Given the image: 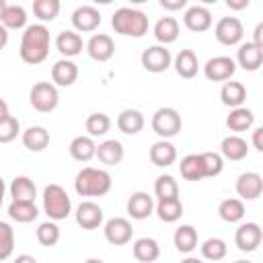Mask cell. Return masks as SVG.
Returning a JSON list of instances; mask_svg holds the SVG:
<instances>
[{"instance_id":"obj_1","label":"cell","mask_w":263,"mask_h":263,"mask_svg":"<svg viewBox=\"0 0 263 263\" xmlns=\"http://www.w3.org/2000/svg\"><path fill=\"white\" fill-rule=\"evenodd\" d=\"M49 29L41 23L37 25H27L23 35H21V45H18V55L25 64L37 66L47 60L49 55Z\"/></svg>"},{"instance_id":"obj_2","label":"cell","mask_w":263,"mask_h":263,"mask_svg":"<svg viewBox=\"0 0 263 263\" xmlns=\"http://www.w3.org/2000/svg\"><path fill=\"white\" fill-rule=\"evenodd\" d=\"M111 175L105 168L95 166H84L74 179V189L82 197H103L111 191Z\"/></svg>"},{"instance_id":"obj_3","label":"cell","mask_w":263,"mask_h":263,"mask_svg":"<svg viewBox=\"0 0 263 263\" xmlns=\"http://www.w3.org/2000/svg\"><path fill=\"white\" fill-rule=\"evenodd\" d=\"M111 27L115 33L123 35V37H144L148 33V16L146 12L138 10V8H129V6H121L113 12L111 16Z\"/></svg>"},{"instance_id":"obj_4","label":"cell","mask_w":263,"mask_h":263,"mask_svg":"<svg viewBox=\"0 0 263 263\" xmlns=\"http://www.w3.org/2000/svg\"><path fill=\"white\" fill-rule=\"evenodd\" d=\"M43 212L47 214V218L51 222H60V220H66L70 216L72 199L62 185L49 183L43 189Z\"/></svg>"},{"instance_id":"obj_5","label":"cell","mask_w":263,"mask_h":263,"mask_svg":"<svg viewBox=\"0 0 263 263\" xmlns=\"http://www.w3.org/2000/svg\"><path fill=\"white\" fill-rule=\"evenodd\" d=\"M150 125H152V132L160 140H168V138H173L181 132L183 119H181V115L175 107H160V109L154 111Z\"/></svg>"},{"instance_id":"obj_6","label":"cell","mask_w":263,"mask_h":263,"mask_svg":"<svg viewBox=\"0 0 263 263\" xmlns=\"http://www.w3.org/2000/svg\"><path fill=\"white\" fill-rule=\"evenodd\" d=\"M29 103L39 113H51L58 107V103H60L58 86H53L51 82H37V84H33L31 92H29Z\"/></svg>"},{"instance_id":"obj_7","label":"cell","mask_w":263,"mask_h":263,"mask_svg":"<svg viewBox=\"0 0 263 263\" xmlns=\"http://www.w3.org/2000/svg\"><path fill=\"white\" fill-rule=\"evenodd\" d=\"M140 62H142L144 70H148L152 74H160L173 66V55L164 45H150L142 51Z\"/></svg>"},{"instance_id":"obj_8","label":"cell","mask_w":263,"mask_h":263,"mask_svg":"<svg viewBox=\"0 0 263 263\" xmlns=\"http://www.w3.org/2000/svg\"><path fill=\"white\" fill-rule=\"evenodd\" d=\"M214 35L222 45H238L242 41L245 27L236 16H222L214 27Z\"/></svg>"},{"instance_id":"obj_9","label":"cell","mask_w":263,"mask_h":263,"mask_svg":"<svg viewBox=\"0 0 263 263\" xmlns=\"http://www.w3.org/2000/svg\"><path fill=\"white\" fill-rule=\"evenodd\" d=\"M236 72V62L230 58V55H216V58H210L203 66V74L208 80L212 82H226L234 76Z\"/></svg>"},{"instance_id":"obj_10","label":"cell","mask_w":263,"mask_h":263,"mask_svg":"<svg viewBox=\"0 0 263 263\" xmlns=\"http://www.w3.org/2000/svg\"><path fill=\"white\" fill-rule=\"evenodd\" d=\"M103 232H105L107 242H111L113 247H123V245H127V242L132 240V236H134L132 222H129L127 218H121V216L107 220Z\"/></svg>"},{"instance_id":"obj_11","label":"cell","mask_w":263,"mask_h":263,"mask_svg":"<svg viewBox=\"0 0 263 263\" xmlns=\"http://www.w3.org/2000/svg\"><path fill=\"white\" fill-rule=\"evenodd\" d=\"M263 240V230L257 222H242L234 232V245L242 253H253Z\"/></svg>"},{"instance_id":"obj_12","label":"cell","mask_w":263,"mask_h":263,"mask_svg":"<svg viewBox=\"0 0 263 263\" xmlns=\"http://www.w3.org/2000/svg\"><path fill=\"white\" fill-rule=\"evenodd\" d=\"M84 47L88 58L95 62H109L115 55V41L107 33H95Z\"/></svg>"},{"instance_id":"obj_13","label":"cell","mask_w":263,"mask_h":263,"mask_svg":"<svg viewBox=\"0 0 263 263\" xmlns=\"http://www.w3.org/2000/svg\"><path fill=\"white\" fill-rule=\"evenodd\" d=\"M70 21H72V27H74L76 33H92L101 25V12L95 6L84 4V6H78L72 12Z\"/></svg>"},{"instance_id":"obj_14","label":"cell","mask_w":263,"mask_h":263,"mask_svg":"<svg viewBox=\"0 0 263 263\" xmlns=\"http://www.w3.org/2000/svg\"><path fill=\"white\" fill-rule=\"evenodd\" d=\"M234 187H236V193H238L240 199L253 201V199L261 197V193H263V177H261L259 173L247 171V173L238 175Z\"/></svg>"},{"instance_id":"obj_15","label":"cell","mask_w":263,"mask_h":263,"mask_svg":"<svg viewBox=\"0 0 263 263\" xmlns=\"http://www.w3.org/2000/svg\"><path fill=\"white\" fill-rule=\"evenodd\" d=\"M76 224L82 228V230H95L103 224V208L95 201H82L78 208H76Z\"/></svg>"},{"instance_id":"obj_16","label":"cell","mask_w":263,"mask_h":263,"mask_svg":"<svg viewBox=\"0 0 263 263\" xmlns=\"http://www.w3.org/2000/svg\"><path fill=\"white\" fill-rule=\"evenodd\" d=\"M154 197L146 191H134L127 199V214L134 218V220H146L152 216L154 212Z\"/></svg>"},{"instance_id":"obj_17","label":"cell","mask_w":263,"mask_h":263,"mask_svg":"<svg viewBox=\"0 0 263 263\" xmlns=\"http://www.w3.org/2000/svg\"><path fill=\"white\" fill-rule=\"evenodd\" d=\"M183 25L193 33H203L212 27V12L205 6H189L183 14Z\"/></svg>"},{"instance_id":"obj_18","label":"cell","mask_w":263,"mask_h":263,"mask_svg":"<svg viewBox=\"0 0 263 263\" xmlns=\"http://www.w3.org/2000/svg\"><path fill=\"white\" fill-rule=\"evenodd\" d=\"M242 70L247 72H257L263 64V49L253 45L251 41L247 43H240L238 45V51H236V60H234Z\"/></svg>"},{"instance_id":"obj_19","label":"cell","mask_w":263,"mask_h":263,"mask_svg":"<svg viewBox=\"0 0 263 263\" xmlns=\"http://www.w3.org/2000/svg\"><path fill=\"white\" fill-rule=\"evenodd\" d=\"M78 80V66L72 60H58L51 66V84L53 86H72Z\"/></svg>"},{"instance_id":"obj_20","label":"cell","mask_w":263,"mask_h":263,"mask_svg":"<svg viewBox=\"0 0 263 263\" xmlns=\"http://www.w3.org/2000/svg\"><path fill=\"white\" fill-rule=\"evenodd\" d=\"M82 47H84V41L80 37V33H76L74 29H68V31H62L58 37H55V49L66 58H76L78 53H82Z\"/></svg>"},{"instance_id":"obj_21","label":"cell","mask_w":263,"mask_h":263,"mask_svg":"<svg viewBox=\"0 0 263 263\" xmlns=\"http://www.w3.org/2000/svg\"><path fill=\"white\" fill-rule=\"evenodd\" d=\"M179 171H181V177L185 181H201V179H208V171H205V162H203V156L201 152L199 154H187L181 158V164H179Z\"/></svg>"},{"instance_id":"obj_22","label":"cell","mask_w":263,"mask_h":263,"mask_svg":"<svg viewBox=\"0 0 263 263\" xmlns=\"http://www.w3.org/2000/svg\"><path fill=\"white\" fill-rule=\"evenodd\" d=\"M173 66H175V72H177L181 78H185V80L195 78L197 72H199V60H197V55H195L193 49H181V51L175 55Z\"/></svg>"},{"instance_id":"obj_23","label":"cell","mask_w":263,"mask_h":263,"mask_svg":"<svg viewBox=\"0 0 263 263\" xmlns=\"http://www.w3.org/2000/svg\"><path fill=\"white\" fill-rule=\"evenodd\" d=\"M249 154V144L245 138L230 134L220 142V156L226 160H242Z\"/></svg>"},{"instance_id":"obj_24","label":"cell","mask_w":263,"mask_h":263,"mask_svg":"<svg viewBox=\"0 0 263 263\" xmlns=\"http://www.w3.org/2000/svg\"><path fill=\"white\" fill-rule=\"evenodd\" d=\"M132 253H134V259L140 263H154L160 257V245H158V240H154L150 236H142V238L134 240Z\"/></svg>"},{"instance_id":"obj_25","label":"cell","mask_w":263,"mask_h":263,"mask_svg":"<svg viewBox=\"0 0 263 263\" xmlns=\"http://www.w3.org/2000/svg\"><path fill=\"white\" fill-rule=\"evenodd\" d=\"M95 156L107 164V166H113V164H119L125 156V150H123V144L119 140H103L99 146H97V152Z\"/></svg>"},{"instance_id":"obj_26","label":"cell","mask_w":263,"mask_h":263,"mask_svg":"<svg viewBox=\"0 0 263 263\" xmlns=\"http://www.w3.org/2000/svg\"><path fill=\"white\" fill-rule=\"evenodd\" d=\"M175 160H177V148L168 140H158V142L152 144V148H150V162L154 166L166 168V166L175 164Z\"/></svg>"},{"instance_id":"obj_27","label":"cell","mask_w":263,"mask_h":263,"mask_svg":"<svg viewBox=\"0 0 263 263\" xmlns=\"http://www.w3.org/2000/svg\"><path fill=\"white\" fill-rule=\"evenodd\" d=\"M23 146L31 152H41L49 146V132L43 125H31L21 134Z\"/></svg>"},{"instance_id":"obj_28","label":"cell","mask_w":263,"mask_h":263,"mask_svg":"<svg viewBox=\"0 0 263 263\" xmlns=\"http://www.w3.org/2000/svg\"><path fill=\"white\" fill-rule=\"evenodd\" d=\"M8 191H10L12 201H35V197H37V187H35L33 179L27 175L14 177Z\"/></svg>"},{"instance_id":"obj_29","label":"cell","mask_w":263,"mask_h":263,"mask_svg":"<svg viewBox=\"0 0 263 263\" xmlns=\"http://www.w3.org/2000/svg\"><path fill=\"white\" fill-rule=\"evenodd\" d=\"M179 33H181V29H179V21L175 16H162L154 25V37L164 47L168 43H175L177 37H179Z\"/></svg>"},{"instance_id":"obj_30","label":"cell","mask_w":263,"mask_h":263,"mask_svg":"<svg viewBox=\"0 0 263 263\" xmlns=\"http://www.w3.org/2000/svg\"><path fill=\"white\" fill-rule=\"evenodd\" d=\"M144 115L138 111V109H123L119 115H117V129L121 134H127V136H136L144 129Z\"/></svg>"},{"instance_id":"obj_31","label":"cell","mask_w":263,"mask_h":263,"mask_svg":"<svg viewBox=\"0 0 263 263\" xmlns=\"http://www.w3.org/2000/svg\"><path fill=\"white\" fill-rule=\"evenodd\" d=\"M220 99L230 109L242 107V103L247 101V88L238 80H226L224 86H222V90H220Z\"/></svg>"},{"instance_id":"obj_32","label":"cell","mask_w":263,"mask_h":263,"mask_svg":"<svg viewBox=\"0 0 263 263\" xmlns=\"http://www.w3.org/2000/svg\"><path fill=\"white\" fill-rule=\"evenodd\" d=\"M253 123H255V115H253V111H251L249 107H236V109H230V113H228V117H226V125H228V129L234 132L236 136H238L240 132L251 129Z\"/></svg>"},{"instance_id":"obj_33","label":"cell","mask_w":263,"mask_h":263,"mask_svg":"<svg viewBox=\"0 0 263 263\" xmlns=\"http://www.w3.org/2000/svg\"><path fill=\"white\" fill-rule=\"evenodd\" d=\"M173 242L179 253H191L197 249V242H199L197 230L191 224H181L173 234Z\"/></svg>"},{"instance_id":"obj_34","label":"cell","mask_w":263,"mask_h":263,"mask_svg":"<svg viewBox=\"0 0 263 263\" xmlns=\"http://www.w3.org/2000/svg\"><path fill=\"white\" fill-rule=\"evenodd\" d=\"M70 156L78 162H88L90 158H95V152H97V144L90 136H76L72 142H70Z\"/></svg>"},{"instance_id":"obj_35","label":"cell","mask_w":263,"mask_h":263,"mask_svg":"<svg viewBox=\"0 0 263 263\" xmlns=\"http://www.w3.org/2000/svg\"><path fill=\"white\" fill-rule=\"evenodd\" d=\"M218 216L228 222V224H236L245 218V203L242 199L238 197H228V199H222L220 205H218Z\"/></svg>"},{"instance_id":"obj_36","label":"cell","mask_w":263,"mask_h":263,"mask_svg":"<svg viewBox=\"0 0 263 263\" xmlns=\"http://www.w3.org/2000/svg\"><path fill=\"white\" fill-rule=\"evenodd\" d=\"M154 212L156 216L162 220V222H177L181 216H183V203L179 197H171V199H158V203L154 205Z\"/></svg>"},{"instance_id":"obj_37","label":"cell","mask_w":263,"mask_h":263,"mask_svg":"<svg viewBox=\"0 0 263 263\" xmlns=\"http://www.w3.org/2000/svg\"><path fill=\"white\" fill-rule=\"evenodd\" d=\"M8 216H10V220H14V222L29 224V222L37 220L39 210H37L35 201H10V205H8Z\"/></svg>"},{"instance_id":"obj_38","label":"cell","mask_w":263,"mask_h":263,"mask_svg":"<svg viewBox=\"0 0 263 263\" xmlns=\"http://www.w3.org/2000/svg\"><path fill=\"white\" fill-rule=\"evenodd\" d=\"M0 25L6 31H10V29H16V31L18 29H25L27 27V10L21 4H8L6 10H4V14H2Z\"/></svg>"},{"instance_id":"obj_39","label":"cell","mask_w":263,"mask_h":263,"mask_svg":"<svg viewBox=\"0 0 263 263\" xmlns=\"http://www.w3.org/2000/svg\"><path fill=\"white\" fill-rule=\"evenodd\" d=\"M199 251H201V257L208 259V261H222L228 255V245H226L224 238L210 236V238H205L201 242Z\"/></svg>"},{"instance_id":"obj_40","label":"cell","mask_w":263,"mask_h":263,"mask_svg":"<svg viewBox=\"0 0 263 263\" xmlns=\"http://www.w3.org/2000/svg\"><path fill=\"white\" fill-rule=\"evenodd\" d=\"M84 127H86V132H88V136L90 138H99V136H105V134H109V129H111V119H109V115L107 113H90L88 117H86V121H84Z\"/></svg>"},{"instance_id":"obj_41","label":"cell","mask_w":263,"mask_h":263,"mask_svg":"<svg viewBox=\"0 0 263 263\" xmlns=\"http://www.w3.org/2000/svg\"><path fill=\"white\" fill-rule=\"evenodd\" d=\"M33 14L43 23H51L60 14V0H35Z\"/></svg>"},{"instance_id":"obj_42","label":"cell","mask_w":263,"mask_h":263,"mask_svg":"<svg viewBox=\"0 0 263 263\" xmlns=\"http://www.w3.org/2000/svg\"><path fill=\"white\" fill-rule=\"evenodd\" d=\"M154 195H156V199L179 197V185H177L175 177H171V175L156 177V181H154Z\"/></svg>"},{"instance_id":"obj_43","label":"cell","mask_w":263,"mask_h":263,"mask_svg":"<svg viewBox=\"0 0 263 263\" xmlns=\"http://www.w3.org/2000/svg\"><path fill=\"white\" fill-rule=\"evenodd\" d=\"M35 234H37L39 245H43V247H55V245L60 242V236H62V232H60L58 224H55V222H51V220L41 222V224L37 226Z\"/></svg>"},{"instance_id":"obj_44","label":"cell","mask_w":263,"mask_h":263,"mask_svg":"<svg viewBox=\"0 0 263 263\" xmlns=\"http://www.w3.org/2000/svg\"><path fill=\"white\" fill-rule=\"evenodd\" d=\"M14 251V230L8 222L0 220V261L8 259Z\"/></svg>"},{"instance_id":"obj_45","label":"cell","mask_w":263,"mask_h":263,"mask_svg":"<svg viewBox=\"0 0 263 263\" xmlns=\"http://www.w3.org/2000/svg\"><path fill=\"white\" fill-rule=\"evenodd\" d=\"M18 134H21V123L14 115H8L0 121V144H8L16 140Z\"/></svg>"},{"instance_id":"obj_46","label":"cell","mask_w":263,"mask_h":263,"mask_svg":"<svg viewBox=\"0 0 263 263\" xmlns=\"http://www.w3.org/2000/svg\"><path fill=\"white\" fill-rule=\"evenodd\" d=\"M201 156H203V162H205L208 177H218L224 168V158L218 152H201Z\"/></svg>"},{"instance_id":"obj_47","label":"cell","mask_w":263,"mask_h":263,"mask_svg":"<svg viewBox=\"0 0 263 263\" xmlns=\"http://www.w3.org/2000/svg\"><path fill=\"white\" fill-rule=\"evenodd\" d=\"M160 6L164 10H181L187 6V0H160Z\"/></svg>"},{"instance_id":"obj_48","label":"cell","mask_w":263,"mask_h":263,"mask_svg":"<svg viewBox=\"0 0 263 263\" xmlns=\"http://www.w3.org/2000/svg\"><path fill=\"white\" fill-rule=\"evenodd\" d=\"M253 148L257 152H263V127H255L253 129Z\"/></svg>"},{"instance_id":"obj_49","label":"cell","mask_w":263,"mask_h":263,"mask_svg":"<svg viewBox=\"0 0 263 263\" xmlns=\"http://www.w3.org/2000/svg\"><path fill=\"white\" fill-rule=\"evenodd\" d=\"M251 43L263 49V23H259V25L255 27V31H253V41H251Z\"/></svg>"},{"instance_id":"obj_50","label":"cell","mask_w":263,"mask_h":263,"mask_svg":"<svg viewBox=\"0 0 263 263\" xmlns=\"http://www.w3.org/2000/svg\"><path fill=\"white\" fill-rule=\"evenodd\" d=\"M226 6L232 10H242L249 6V0H226Z\"/></svg>"},{"instance_id":"obj_51","label":"cell","mask_w":263,"mask_h":263,"mask_svg":"<svg viewBox=\"0 0 263 263\" xmlns=\"http://www.w3.org/2000/svg\"><path fill=\"white\" fill-rule=\"evenodd\" d=\"M14 263H37V259L33 255H18L14 259Z\"/></svg>"},{"instance_id":"obj_52","label":"cell","mask_w":263,"mask_h":263,"mask_svg":"<svg viewBox=\"0 0 263 263\" xmlns=\"http://www.w3.org/2000/svg\"><path fill=\"white\" fill-rule=\"evenodd\" d=\"M6 43H8V31L0 25V49H4V47H6Z\"/></svg>"},{"instance_id":"obj_53","label":"cell","mask_w":263,"mask_h":263,"mask_svg":"<svg viewBox=\"0 0 263 263\" xmlns=\"http://www.w3.org/2000/svg\"><path fill=\"white\" fill-rule=\"evenodd\" d=\"M8 115H10L8 105H6V101H4V99H0V121H2L4 117H8Z\"/></svg>"},{"instance_id":"obj_54","label":"cell","mask_w":263,"mask_h":263,"mask_svg":"<svg viewBox=\"0 0 263 263\" xmlns=\"http://www.w3.org/2000/svg\"><path fill=\"white\" fill-rule=\"evenodd\" d=\"M4 195H6V183H4V179L0 177V208H2V203H4Z\"/></svg>"},{"instance_id":"obj_55","label":"cell","mask_w":263,"mask_h":263,"mask_svg":"<svg viewBox=\"0 0 263 263\" xmlns=\"http://www.w3.org/2000/svg\"><path fill=\"white\" fill-rule=\"evenodd\" d=\"M181 263H203L201 259H197V257H185Z\"/></svg>"},{"instance_id":"obj_56","label":"cell","mask_w":263,"mask_h":263,"mask_svg":"<svg viewBox=\"0 0 263 263\" xmlns=\"http://www.w3.org/2000/svg\"><path fill=\"white\" fill-rule=\"evenodd\" d=\"M6 0H0V21H2V14H4V10H6Z\"/></svg>"},{"instance_id":"obj_57","label":"cell","mask_w":263,"mask_h":263,"mask_svg":"<svg viewBox=\"0 0 263 263\" xmlns=\"http://www.w3.org/2000/svg\"><path fill=\"white\" fill-rule=\"evenodd\" d=\"M84 263H105L103 259H97V257H90V259H86Z\"/></svg>"},{"instance_id":"obj_58","label":"cell","mask_w":263,"mask_h":263,"mask_svg":"<svg viewBox=\"0 0 263 263\" xmlns=\"http://www.w3.org/2000/svg\"><path fill=\"white\" fill-rule=\"evenodd\" d=\"M234 263H253V261H249V259H238V261H234Z\"/></svg>"}]
</instances>
